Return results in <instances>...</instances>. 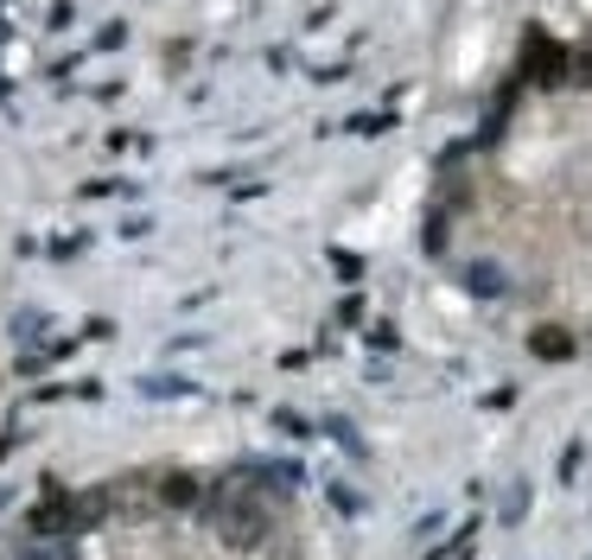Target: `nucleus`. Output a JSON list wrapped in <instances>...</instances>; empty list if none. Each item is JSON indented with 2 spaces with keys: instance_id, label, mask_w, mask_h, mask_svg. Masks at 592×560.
Returning a JSON list of instances; mask_svg holds the SVG:
<instances>
[{
  "instance_id": "20e7f679",
  "label": "nucleus",
  "mask_w": 592,
  "mask_h": 560,
  "mask_svg": "<svg viewBox=\"0 0 592 560\" xmlns=\"http://www.w3.org/2000/svg\"><path fill=\"white\" fill-rule=\"evenodd\" d=\"M159 503H173V510H186V503H198V478H186V472L159 478Z\"/></svg>"
},
{
  "instance_id": "f257e3e1",
  "label": "nucleus",
  "mask_w": 592,
  "mask_h": 560,
  "mask_svg": "<svg viewBox=\"0 0 592 560\" xmlns=\"http://www.w3.org/2000/svg\"><path fill=\"white\" fill-rule=\"evenodd\" d=\"M217 528H223V541L256 548L261 535H268V516H261V503H249V497H223V503H217Z\"/></svg>"
},
{
  "instance_id": "7ed1b4c3",
  "label": "nucleus",
  "mask_w": 592,
  "mask_h": 560,
  "mask_svg": "<svg viewBox=\"0 0 592 560\" xmlns=\"http://www.w3.org/2000/svg\"><path fill=\"white\" fill-rule=\"evenodd\" d=\"M529 344H535V357H548V364H567V357H573V337L560 332V325H535Z\"/></svg>"
},
{
  "instance_id": "f03ea898",
  "label": "nucleus",
  "mask_w": 592,
  "mask_h": 560,
  "mask_svg": "<svg viewBox=\"0 0 592 560\" xmlns=\"http://www.w3.org/2000/svg\"><path fill=\"white\" fill-rule=\"evenodd\" d=\"M522 64H529V76H542V83H555V76L567 71V58H560L555 38H529V58H522Z\"/></svg>"
}]
</instances>
